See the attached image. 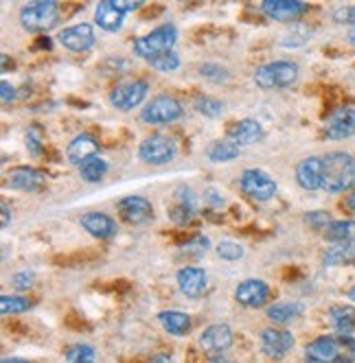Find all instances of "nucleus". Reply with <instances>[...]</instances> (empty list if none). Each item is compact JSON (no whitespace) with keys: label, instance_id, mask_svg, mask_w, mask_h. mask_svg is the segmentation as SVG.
I'll list each match as a JSON object with an SVG mask.
<instances>
[{"label":"nucleus","instance_id":"49530a36","mask_svg":"<svg viewBox=\"0 0 355 363\" xmlns=\"http://www.w3.org/2000/svg\"><path fill=\"white\" fill-rule=\"evenodd\" d=\"M342 206H344V208H346V211L353 215V219H355V193H353V195H349V197L344 199V203H342Z\"/></svg>","mask_w":355,"mask_h":363},{"label":"nucleus","instance_id":"393cba45","mask_svg":"<svg viewBox=\"0 0 355 363\" xmlns=\"http://www.w3.org/2000/svg\"><path fill=\"white\" fill-rule=\"evenodd\" d=\"M158 322L173 337H185L193 326L191 318L187 313H180V311H163V313L158 315Z\"/></svg>","mask_w":355,"mask_h":363},{"label":"nucleus","instance_id":"1a4fd4ad","mask_svg":"<svg viewBox=\"0 0 355 363\" xmlns=\"http://www.w3.org/2000/svg\"><path fill=\"white\" fill-rule=\"evenodd\" d=\"M147 92H149V86L143 79L119 84L110 92V103H112V108H116L121 112H130V110L141 106V103L145 101V96H147Z\"/></svg>","mask_w":355,"mask_h":363},{"label":"nucleus","instance_id":"c9c22d12","mask_svg":"<svg viewBox=\"0 0 355 363\" xmlns=\"http://www.w3.org/2000/svg\"><path fill=\"white\" fill-rule=\"evenodd\" d=\"M209 239L207 237H202V235H195V237H191L182 247H180V252L182 254H187V256H204L207 254V250H209Z\"/></svg>","mask_w":355,"mask_h":363},{"label":"nucleus","instance_id":"ea45409f","mask_svg":"<svg viewBox=\"0 0 355 363\" xmlns=\"http://www.w3.org/2000/svg\"><path fill=\"white\" fill-rule=\"evenodd\" d=\"M27 149L33 153V155H40L42 153V132L38 129V125H33L27 134Z\"/></svg>","mask_w":355,"mask_h":363},{"label":"nucleus","instance_id":"603ef678","mask_svg":"<svg viewBox=\"0 0 355 363\" xmlns=\"http://www.w3.org/2000/svg\"><path fill=\"white\" fill-rule=\"evenodd\" d=\"M349 298H351V300H353V302H355V287H353V289H351V291H349Z\"/></svg>","mask_w":355,"mask_h":363},{"label":"nucleus","instance_id":"ddd939ff","mask_svg":"<svg viewBox=\"0 0 355 363\" xmlns=\"http://www.w3.org/2000/svg\"><path fill=\"white\" fill-rule=\"evenodd\" d=\"M58 40L64 48L72 50V53H84V50L94 46V31L90 24H72V27L60 31Z\"/></svg>","mask_w":355,"mask_h":363},{"label":"nucleus","instance_id":"39448f33","mask_svg":"<svg viewBox=\"0 0 355 363\" xmlns=\"http://www.w3.org/2000/svg\"><path fill=\"white\" fill-rule=\"evenodd\" d=\"M182 116H185L182 103L178 99H173V96H169V94L154 96L141 110L143 123H149V125H169V123L180 121Z\"/></svg>","mask_w":355,"mask_h":363},{"label":"nucleus","instance_id":"4c0bfd02","mask_svg":"<svg viewBox=\"0 0 355 363\" xmlns=\"http://www.w3.org/2000/svg\"><path fill=\"white\" fill-rule=\"evenodd\" d=\"M200 72H202V77H207V79H211V82H215V84L228 79V70L222 68L219 64H202V66H200Z\"/></svg>","mask_w":355,"mask_h":363},{"label":"nucleus","instance_id":"37998d69","mask_svg":"<svg viewBox=\"0 0 355 363\" xmlns=\"http://www.w3.org/2000/svg\"><path fill=\"white\" fill-rule=\"evenodd\" d=\"M112 3L123 11V13H130V11H136V9H141L145 3H143V0H134V3H132V0H112Z\"/></svg>","mask_w":355,"mask_h":363},{"label":"nucleus","instance_id":"c85d7f7f","mask_svg":"<svg viewBox=\"0 0 355 363\" xmlns=\"http://www.w3.org/2000/svg\"><path fill=\"white\" fill-rule=\"evenodd\" d=\"M324 239L334 243H355V221H332L324 230Z\"/></svg>","mask_w":355,"mask_h":363},{"label":"nucleus","instance_id":"a211bd4d","mask_svg":"<svg viewBox=\"0 0 355 363\" xmlns=\"http://www.w3.org/2000/svg\"><path fill=\"white\" fill-rule=\"evenodd\" d=\"M266 136L263 125L255 118H244L239 123H235L231 129H228V140L235 143L237 147H248L255 145Z\"/></svg>","mask_w":355,"mask_h":363},{"label":"nucleus","instance_id":"f8f14e48","mask_svg":"<svg viewBox=\"0 0 355 363\" xmlns=\"http://www.w3.org/2000/svg\"><path fill=\"white\" fill-rule=\"evenodd\" d=\"M116 211L125 223H132V225L145 223L154 217V206L138 195H130V197H123L121 201H116Z\"/></svg>","mask_w":355,"mask_h":363},{"label":"nucleus","instance_id":"412c9836","mask_svg":"<svg viewBox=\"0 0 355 363\" xmlns=\"http://www.w3.org/2000/svg\"><path fill=\"white\" fill-rule=\"evenodd\" d=\"M296 179L305 191L322 189V158H305L296 167Z\"/></svg>","mask_w":355,"mask_h":363},{"label":"nucleus","instance_id":"f03ea898","mask_svg":"<svg viewBox=\"0 0 355 363\" xmlns=\"http://www.w3.org/2000/svg\"><path fill=\"white\" fill-rule=\"evenodd\" d=\"M355 186V158L344 151L327 153L322 158V191L344 193Z\"/></svg>","mask_w":355,"mask_h":363},{"label":"nucleus","instance_id":"4be33fe9","mask_svg":"<svg viewBox=\"0 0 355 363\" xmlns=\"http://www.w3.org/2000/svg\"><path fill=\"white\" fill-rule=\"evenodd\" d=\"M82 228L94 239H112L116 235V221L106 213H86L82 217Z\"/></svg>","mask_w":355,"mask_h":363},{"label":"nucleus","instance_id":"c756f323","mask_svg":"<svg viewBox=\"0 0 355 363\" xmlns=\"http://www.w3.org/2000/svg\"><path fill=\"white\" fill-rule=\"evenodd\" d=\"M207 155L211 162H231L239 155V147L231 140H217L207 149Z\"/></svg>","mask_w":355,"mask_h":363},{"label":"nucleus","instance_id":"79ce46f5","mask_svg":"<svg viewBox=\"0 0 355 363\" xmlns=\"http://www.w3.org/2000/svg\"><path fill=\"white\" fill-rule=\"evenodd\" d=\"M305 221H307L312 228H316V230H327V225L332 223V221H329V215H327V213H322V211H318V213H310V215L305 217Z\"/></svg>","mask_w":355,"mask_h":363},{"label":"nucleus","instance_id":"6e6552de","mask_svg":"<svg viewBox=\"0 0 355 363\" xmlns=\"http://www.w3.org/2000/svg\"><path fill=\"white\" fill-rule=\"evenodd\" d=\"M138 155L147 164H156V167L167 164L175 158V143L160 134L147 136L138 147Z\"/></svg>","mask_w":355,"mask_h":363},{"label":"nucleus","instance_id":"09e8293b","mask_svg":"<svg viewBox=\"0 0 355 363\" xmlns=\"http://www.w3.org/2000/svg\"><path fill=\"white\" fill-rule=\"evenodd\" d=\"M0 208H3V230H5L9 225V208H7V203H3Z\"/></svg>","mask_w":355,"mask_h":363},{"label":"nucleus","instance_id":"aec40b11","mask_svg":"<svg viewBox=\"0 0 355 363\" xmlns=\"http://www.w3.org/2000/svg\"><path fill=\"white\" fill-rule=\"evenodd\" d=\"M195 211H197V199H195L193 191L182 186V189L175 191V201H173V206H171L167 213H169V217L175 223L185 225V223H189L193 219Z\"/></svg>","mask_w":355,"mask_h":363},{"label":"nucleus","instance_id":"5701e85b","mask_svg":"<svg viewBox=\"0 0 355 363\" xmlns=\"http://www.w3.org/2000/svg\"><path fill=\"white\" fill-rule=\"evenodd\" d=\"M97 153H99L97 140H94L90 134H82V136H75V138L70 140V145H68V149H66V158H68V162L82 167L86 160L94 158Z\"/></svg>","mask_w":355,"mask_h":363},{"label":"nucleus","instance_id":"72a5a7b5","mask_svg":"<svg viewBox=\"0 0 355 363\" xmlns=\"http://www.w3.org/2000/svg\"><path fill=\"white\" fill-rule=\"evenodd\" d=\"M68 363H94V348L88 344H75L66 350Z\"/></svg>","mask_w":355,"mask_h":363},{"label":"nucleus","instance_id":"de8ad7c7","mask_svg":"<svg viewBox=\"0 0 355 363\" xmlns=\"http://www.w3.org/2000/svg\"><path fill=\"white\" fill-rule=\"evenodd\" d=\"M149 363H173V359H171V354L160 352V354H156V357H151Z\"/></svg>","mask_w":355,"mask_h":363},{"label":"nucleus","instance_id":"0eeeda50","mask_svg":"<svg viewBox=\"0 0 355 363\" xmlns=\"http://www.w3.org/2000/svg\"><path fill=\"white\" fill-rule=\"evenodd\" d=\"M239 186L241 191L257 201H268L276 195V182L261 169H248L239 177Z\"/></svg>","mask_w":355,"mask_h":363},{"label":"nucleus","instance_id":"2f4dec72","mask_svg":"<svg viewBox=\"0 0 355 363\" xmlns=\"http://www.w3.org/2000/svg\"><path fill=\"white\" fill-rule=\"evenodd\" d=\"M193 108L202 116H209V118H219V116H224V110H226V106L222 101L211 99V96H197L195 103H193Z\"/></svg>","mask_w":355,"mask_h":363},{"label":"nucleus","instance_id":"864d4df0","mask_svg":"<svg viewBox=\"0 0 355 363\" xmlns=\"http://www.w3.org/2000/svg\"><path fill=\"white\" fill-rule=\"evenodd\" d=\"M351 40H353V44H355V31L351 33Z\"/></svg>","mask_w":355,"mask_h":363},{"label":"nucleus","instance_id":"a878e982","mask_svg":"<svg viewBox=\"0 0 355 363\" xmlns=\"http://www.w3.org/2000/svg\"><path fill=\"white\" fill-rule=\"evenodd\" d=\"M329 324L342 335H351L355 330V306H334L329 311Z\"/></svg>","mask_w":355,"mask_h":363},{"label":"nucleus","instance_id":"9b49d317","mask_svg":"<svg viewBox=\"0 0 355 363\" xmlns=\"http://www.w3.org/2000/svg\"><path fill=\"white\" fill-rule=\"evenodd\" d=\"M197 344L207 354L219 357L222 352H226L233 346V330L228 324H213V326L202 330Z\"/></svg>","mask_w":355,"mask_h":363},{"label":"nucleus","instance_id":"dca6fc26","mask_svg":"<svg viewBox=\"0 0 355 363\" xmlns=\"http://www.w3.org/2000/svg\"><path fill=\"white\" fill-rule=\"evenodd\" d=\"M46 184V175L33 167H18L7 173V186L24 193H36Z\"/></svg>","mask_w":355,"mask_h":363},{"label":"nucleus","instance_id":"a19ab883","mask_svg":"<svg viewBox=\"0 0 355 363\" xmlns=\"http://www.w3.org/2000/svg\"><path fill=\"white\" fill-rule=\"evenodd\" d=\"M334 20L340 24H355V5H344L334 11Z\"/></svg>","mask_w":355,"mask_h":363},{"label":"nucleus","instance_id":"f704fd0d","mask_svg":"<svg viewBox=\"0 0 355 363\" xmlns=\"http://www.w3.org/2000/svg\"><path fill=\"white\" fill-rule=\"evenodd\" d=\"M149 66L160 70V72H173V70L180 68V57H178L175 50H171V53H165V55H158L154 60H149Z\"/></svg>","mask_w":355,"mask_h":363},{"label":"nucleus","instance_id":"6ab92c4d","mask_svg":"<svg viewBox=\"0 0 355 363\" xmlns=\"http://www.w3.org/2000/svg\"><path fill=\"white\" fill-rule=\"evenodd\" d=\"M178 287L187 298H200L202 294L207 291V284H209V276L204 269L200 267H182L178 272Z\"/></svg>","mask_w":355,"mask_h":363},{"label":"nucleus","instance_id":"423d86ee","mask_svg":"<svg viewBox=\"0 0 355 363\" xmlns=\"http://www.w3.org/2000/svg\"><path fill=\"white\" fill-rule=\"evenodd\" d=\"M60 18V5L53 0H40V3H31L22 7L20 22L27 31H46L50 29Z\"/></svg>","mask_w":355,"mask_h":363},{"label":"nucleus","instance_id":"b1692460","mask_svg":"<svg viewBox=\"0 0 355 363\" xmlns=\"http://www.w3.org/2000/svg\"><path fill=\"white\" fill-rule=\"evenodd\" d=\"M123 18H125V13L112 3V0H104V3H99L94 9V22L104 31H110V33H114L123 27Z\"/></svg>","mask_w":355,"mask_h":363},{"label":"nucleus","instance_id":"f3484780","mask_svg":"<svg viewBox=\"0 0 355 363\" xmlns=\"http://www.w3.org/2000/svg\"><path fill=\"white\" fill-rule=\"evenodd\" d=\"M261 11L276 22H292L307 11V5L300 0H263Z\"/></svg>","mask_w":355,"mask_h":363},{"label":"nucleus","instance_id":"f257e3e1","mask_svg":"<svg viewBox=\"0 0 355 363\" xmlns=\"http://www.w3.org/2000/svg\"><path fill=\"white\" fill-rule=\"evenodd\" d=\"M305 363H355V337L322 335L305 348Z\"/></svg>","mask_w":355,"mask_h":363},{"label":"nucleus","instance_id":"bb28decb","mask_svg":"<svg viewBox=\"0 0 355 363\" xmlns=\"http://www.w3.org/2000/svg\"><path fill=\"white\" fill-rule=\"evenodd\" d=\"M302 315V304L298 302H276L268 306V318L276 324H290Z\"/></svg>","mask_w":355,"mask_h":363},{"label":"nucleus","instance_id":"7c9ffc66","mask_svg":"<svg viewBox=\"0 0 355 363\" xmlns=\"http://www.w3.org/2000/svg\"><path fill=\"white\" fill-rule=\"evenodd\" d=\"M80 173L86 182H99V179H104V175L108 173V162L104 158H99V155H94V158L86 160L82 167H80Z\"/></svg>","mask_w":355,"mask_h":363},{"label":"nucleus","instance_id":"2eb2a0df","mask_svg":"<svg viewBox=\"0 0 355 363\" xmlns=\"http://www.w3.org/2000/svg\"><path fill=\"white\" fill-rule=\"evenodd\" d=\"M270 296V287L266 280L259 278H248L244 282H239V287L235 289V300L241 306H250V308H257L263 306L266 300Z\"/></svg>","mask_w":355,"mask_h":363},{"label":"nucleus","instance_id":"c03bdc74","mask_svg":"<svg viewBox=\"0 0 355 363\" xmlns=\"http://www.w3.org/2000/svg\"><path fill=\"white\" fill-rule=\"evenodd\" d=\"M0 90H3V94H0V99H3V103L7 106V103H11L16 99V88L9 84V82H3L0 84Z\"/></svg>","mask_w":355,"mask_h":363},{"label":"nucleus","instance_id":"e433bc0d","mask_svg":"<svg viewBox=\"0 0 355 363\" xmlns=\"http://www.w3.org/2000/svg\"><path fill=\"white\" fill-rule=\"evenodd\" d=\"M217 254L219 258H224V261H239V258H244V247L235 241H222L217 245Z\"/></svg>","mask_w":355,"mask_h":363},{"label":"nucleus","instance_id":"3c124183","mask_svg":"<svg viewBox=\"0 0 355 363\" xmlns=\"http://www.w3.org/2000/svg\"><path fill=\"white\" fill-rule=\"evenodd\" d=\"M211 363H233V361H228V359H224V357H215Z\"/></svg>","mask_w":355,"mask_h":363},{"label":"nucleus","instance_id":"9d476101","mask_svg":"<svg viewBox=\"0 0 355 363\" xmlns=\"http://www.w3.org/2000/svg\"><path fill=\"white\" fill-rule=\"evenodd\" d=\"M324 136L332 140H344L355 136V108L344 106L329 114L324 121Z\"/></svg>","mask_w":355,"mask_h":363},{"label":"nucleus","instance_id":"58836bf2","mask_svg":"<svg viewBox=\"0 0 355 363\" xmlns=\"http://www.w3.org/2000/svg\"><path fill=\"white\" fill-rule=\"evenodd\" d=\"M33 282H36V274L29 272V269H24V272H18L11 276V284L18 289V291H27L33 287Z\"/></svg>","mask_w":355,"mask_h":363},{"label":"nucleus","instance_id":"4468645a","mask_svg":"<svg viewBox=\"0 0 355 363\" xmlns=\"http://www.w3.org/2000/svg\"><path fill=\"white\" fill-rule=\"evenodd\" d=\"M294 348V337L283 328H266L261 333V350L270 359H283Z\"/></svg>","mask_w":355,"mask_h":363},{"label":"nucleus","instance_id":"473e14b6","mask_svg":"<svg viewBox=\"0 0 355 363\" xmlns=\"http://www.w3.org/2000/svg\"><path fill=\"white\" fill-rule=\"evenodd\" d=\"M31 308V302L22 296H3L0 298V313L3 315H16L24 313V311Z\"/></svg>","mask_w":355,"mask_h":363},{"label":"nucleus","instance_id":"20e7f679","mask_svg":"<svg viewBox=\"0 0 355 363\" xmlns=\"http://www.w3.org/2000/svg\"><path fill=\"white\" fill-rule=\"evenodd\" d=\"M298 79V66L294 62H270L255 72V84L261 90L288 88Z\"/></svg>","mask_w":355,"mask_h":363},{"label":"nucleus","instance_id":"a18cd8bd","mask_svg":"<svg viewBox=\"0 0 355 363\" xmlns=\"http://www.w3.org/2000/svg\"><path fill=\"white\" fill-rule=\"evenodd\" d=\"M207 203H211V206H215V208H217V206L224 203V195L211 189V191H207Z\"/></svg>","mask_w":355,"mask_h":363},{"label":"nucleus","instance_id":"8fccbe9b","mask_svg":"<svg viewBox=\"0 0 355 363\" xmlns=\"http://www.w3.org/2000/svg\"><path fill=\"white\" fill-rule=\"evenodd\" d=\"M0 363H29V361H24V359H16V357H11V359H3Z\"/></svg>","mask_w":355,"mask_h":363},{"label":"nucleus","instance_id":"7ed1b4c3","mask_svg":"<svg viewBox=\"0 0 355 363\" xmlns=\"http://www.w3.org/2000/svg\"><path fill=\"white\" fill-rule=\"evenodd\" d=\"M175 40H178V29L173 24H163V27L154 29L151 33H147L134 42V55L149 62L158 55L171 53L175 46Z\"/></svg>","mask_w":355,"mask_h":363},{"label":"nucleus","instance_id":"cd10ccee","mask_svg":"<svg viewBox=\"0 0 355 363\" xmlns=\"http://www.w3.org/2000/svg\"><path fill=\"white\" fill-rule=\"evenodd\" d=\"M324 265H353L355 263V243H338L334 247H329L322 256Z\"/></svg>","mask_w":355,"mask_h":363}]
</instances>
